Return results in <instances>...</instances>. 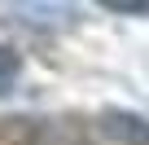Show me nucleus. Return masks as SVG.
<instances>
[{"mask_svg":"<svg viewBox=\"0 0 149 145\" xmlns=\"http://www.w3.org/2000/svg\"><path fill=\"white\" fill-rule=\"evenodd\" d=\"M105 132L127 136V141H136V145H149V123L136 119V114H110V119H105Z\"/></svg>","mask_w":149,"mask_h":145,"instance_id":"f257e3e1","label":"nucleus"},{"mask_svg":"<svg viewBox=\"0 0 149 145\" xmlns=\"http://www.w3.org/2000/svg\"><path fill=\"white\" fill-rule=\"evenodd\" d=\"M18 75H22L18 53H13V48H0V92H9V88L18 84Z\"/></svg>","mask_w":149,"mask_h":145,"instance_id":"f03ea898","label":"nucleus"},{"mask_svg":"<svg viewBox=\"0 0 149 145\" xmlns=\"http://www.w3.org/2000/svg\"><path fill=\"white\" fill-rule=\"evenodd\" d=\"M110 9H123V13H149V5H136V0H110Z\"/></svg>","mask_w":149,"mask_h":145,"instance_id":"7ed1b4c3","label":"nucleus"}]
</instances>
